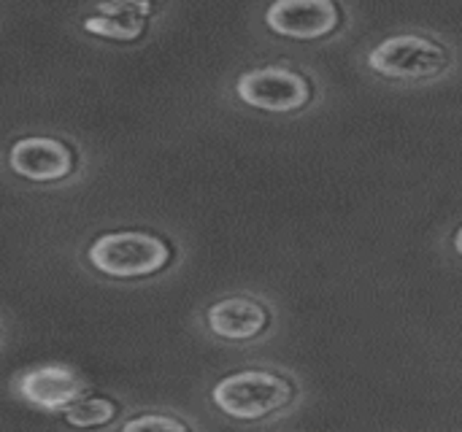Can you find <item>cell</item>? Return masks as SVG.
<instances>
[{"mask_svg": "<svg viewBox=\"0 0 462 432\" xmlns=\"http://www.w3.org/2000/svg\"><path fill=\"white\" fill-rule=\"evenodd\" d=\"M363 68L395 87H430L449 81L460 70L457 46L428 30H401L374 41L363 57Z\"/></svg>", "mask_w": 462, "mask_h": 432, "instance_id": "7a4b0ae2", "label": "cell"}, {"mask_svg": "<svg viewBox=\"0 0 462 432\" xmlns=\"http://www.w3.org/2000/svg\"><path fill=\"white\" fill-rule=\"evenodd\" d=\"M16 395L41 411H65L70 403L84 398V379L68 365H38L24 371L16 381Z\"/></svg>", "mask_w": 462, "mask_h": 432, "instance_id": "52a82bcc", "label": "cell"}, {"mask_svg": "<svg viewBox=\"0 0 462 432\" xmlns=\"http://www.w3.org/2000/svg\"><path fill=\"white\" fill-rule=\"evenodd\" d=\"M8 165L16 176H22L27 181L46 184V181H60L70 173L73 154L57 138L30 135V138H22L11 146Z\"/></svg>", "mask_w": 462, "mask_h": 432, "instance_id": "ba28073f", "label": "cell"}, {"mask_svg": "<svg viewBox=\"0 0 462 432\" xmlns=\"http://www.w3.org/2000/svg\"><path fill=\"white\" fill-rule=\"evenodd\" d=\"M206 333L227 346H254L276 335L282 314L273 300L257 292L222 295L203 311Z\"/></svg>", "mask_w": 462, "mask_h": 432, "instance_id": "277c9868", "label": "cell"}, {"mask_svg": "<svg viewBox=\"0 0 462 432\" xmlns=\"http://www.w3.org/2000/svg\"><path fill=\"white\" fill-rule=\"evenodd\" d=\"M233 92L252 111L273 116H298L322 97L319 78L295 62H263L236 76Z\"/></svg>", "mask_w": 462, "mask_h": 432, "instance_id": "3957f363", "label": "cell"}, {"mask_svg": "<svg viewBox=\"0 0 462 432\" xmlns=\"http://www.w3.org/2000/svg\"><path fill=\"white\" fill-rule=\"evenodd\" d=\"M208 400L236 425H276L303 406L306 384L292 368L263 363L222 376Z\"/></svg>", "mask_w": 462, "mask_h": 432, "instance_id": "6da1fadb", "label": "cell"}, {"mask_svg": "<svg viewBox=\"0 0 462 432\" xmlns=\"http://www.w3.org/2000/svg\"><path fill=\"white\" fill-rule=\"evenodd\" d=\"M135 430H173L184 432L189 430L187 422L176 419V417H168V414H143V417H135L130 422H125V432Z\"/></svg>", "mask_w": 462, "mask_h": 432, "instance_id": "30bf717a", "label": "cell"}, {"mask_svg": "<svg viewBox=\"0 0 462 432\" xmlns=\"http://www.w3.org/2000/svg\"><path fill=\"white\" fill-rule=\"evenodd\" d=\"M341 0H271L263 11L265 30L290 43H325L346 30Z\"/></svg>", "mask_w": 462, "mask_h": 432, "instance_id": "8992f818", "label": "cell"}, {"mask_svg": "<svg viewBox=\"0 0 462 432\" xmlns=\"http://www.w3.org/2000/svg\"><path fill=\"white\" fill-rule=\"evenodd\" d=\"M95 271L114 279H146L171 265V244L154 233L119 230L92 241L87 252Z\"/></svg>", "mask_w": 462, "mask_h": 432, "instance_id": "5b68a950", "label": "cell"}, {"mask_svg": "<svg viewBox=\"0 0 462 432\" xmlns=\"http://www.w3.org/2000/svg\"><path fill=\"white\" fill-rule=\"evenodd\" d=\"M455 252L462 257V227H457V233H455Z\"/></svg>", "mask_w": 462, "mask_h": 432, "instance_id": "8fae6325", "label": "cell"}, {"mask_svg": "<svg viewBox=\"0 0 462 432\" xmlns=\"http://www.w3.org/2000/svg\"><path fill=\"white\" fill-rule=\"evenodd\" d=\"M114 414H116L114 403L97 400V398H92V400H81V398H79L76 403H70V406L65 409V419H68V425H73V427H97V425L111 422Z\"/></svg>", "mask_w": 462, "mask_h": 432, "instance_id": "9c48e42d", "label": "cell"}]
</instances>
